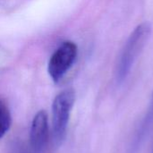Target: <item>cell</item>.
<instances>
[{
  "label": "cell",
  "mask_w": 153,
  "mask_h": 153,
  "mask_svg": "<svg viewBox=\"0 0 153 153\" xmlns=\"http://www.w3.org/2000/svg\"><path fill=\"white\" fill-rule=\"evenodd\" d=\"M13 153H32L30 146H26L23 143H17L14 147Z\"/></svg>",
  "instance_id": "7"
},
{
  "label": "cell",
  "mask_w": 153,
  "mask_h": 153,
  "mask_svg": "<svg viewBox=\"0 0 153 153\" xmlns=\"http://www.w3.org/2000/svg\"><path fill=\"white\" fill-rule=\"evenodd\" d=\"M153 129V95L149 105V108L146 111V114L144 115L141 124L139 125L135 134L134 141L132 142L131 145V153L136 152L139 148L142 146V144L144 143L146 137L150 134Z\"/></svg>",
  "instance_id": "5"
},
{
  "label": "cell",
  "mask_w": 153,
  "mask_h": 153,
  "mask_svg": "<svg viewBox=\"0 0 153 153\" xmlns=\"http://www.w3.org/2000/svg\"><path fill=\"white\" fill-rule=\"evenodd\" d=\"M77 56V47L74 42L65 41L51 56L48 72L54 82H58L73 66Z\"/></svg>",
  "instance_id": "3"
},
{
  "label": "cell",
  "mask_w": 153,
  "mask_h": 153,
  "mask_svg": "<svg viewBox=\"0 0 153 153\" xmlns=\"http://www.w3.org/2000/svg\"><path fill=\"white\" fill-rule=\"evenodd\" d=\"M152 33L149 22H142L131 32L117 58L115 69V77L118 83H122L131 73V70L142 53Z\"/></svg>",
  "instance_id": "1"
},
{
  "label": "cell",
  "mask_w": 153,
  "mask_h": 153,
  "mask_svg": "<svg viewBox=\"0 0 153 153\" xmlns=\"http://www.w3.org/2000/svg\"><path fill=\"white\" fill-rule=\"evenodd\" d=\"M12 126V116L8 108L0 101V140L6 134Z\"/></svg>",
  "instance_id": "6"
},
{
  "label": "cell",
  "mask_w": 153,
  "mask_h": 153,
  "mask_svg": "<svg viewBox=\"0 0 153 153\" xmlns=\"http://www.w3.org/2000/svg\"><path fill=\"white\" fill-rule=\"evenodd\" d=\"M74 101L75 93L72 89L61 91L53 100L52 134L56 146L61 145L65 139Z\"/></svg>",
  "instance_id": "2"
},
{
  "label": "cell",
  "mask_w": 153,
  "mask_h": 153,
  "mask_svg": "<svg viewBox=\"0 0 153 153\" xmlns=\"http://www.w3.org/2000/svg\"><path fill=\"white\" fill-rule=\"evenodd\" d=\"M49 138L48 115L39 110L33 117L30 129V149L32 153H45Z\"/></svg>",
  "instance_id": "4"
},
{
  "label": "cell",
  "mask_w": 153,
  "mask_h": 153,
  "mask_svg": "<svg viewBox=\"0 0 153 153\" xmlns=\"http://www.w3.org/2000/svg\"><path fill=\"white\" fill-rule=\"evenodd\" d=\"M152 153H153V152H152Z\"/></svg>",
  "instance_id": "8"
}]
</instances>
